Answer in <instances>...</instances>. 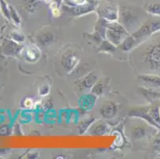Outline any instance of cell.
Here are the masks:
<instances>
[{"mask_svg": "<svg viewBox=\"0 0 160 159\" xmlns=\"http://www.w3.org/2000/svg\"><path fill=\"white\" fill-rule=\"evenodd\" d=\"M27 56L30 61H37L40 57V51L36 49V47H33L27 50Z\"/></svg>", "mask_w": 160, "mask_h": 159, "instance_id": "cell-7", "label": "cell"}, {"mask_svg": "<svg viewBox=\"0 0 160 159\" xmlns=\"http://www.w3.org/2000/svg\"><path fill=\"white\" fill-rule=\"evenodd\" d=\"M122 18H123V23L124 26V28L127 30H131L132 28H136V24H137V17L132 15L130 12L126 11L122 14Z\"/></svg>", "mask_w": 160, "mask_h": 159, "instance_id": "cell-5", "label": "cell"}, {"mask_svg": "<svg viewBox=\"0 0 160 159\" xmlns=\"http://www.w3.org/2000/svg\"><path fill=\"white\" fill-rule=\"evenodd\" d=\"M139 61L142 65L151 70H160V42L149 44L142 50Z\"/></svg>", "mask_w": 160, "mask_h": 159, "instance_id": "cell-1", "label": "cell"}, {"mask_svg": "<svg viewBox=\"0 0 160 159\" xmlns=\"http://www.w3.org/2000/svg\"><path fill=\"white\" fill-rule=\"evenodd\" d=\"M148 11L155 15H160V4H151L148 6Z\"/></svg>", "mask_w": 160, "mask_h": 159, "instance_id": "cell-8", "label": "cell"}, {"mask_svg": "<svg viewBox=\"0 0 160 159\" xmlns=\"http://www.w3.org/2000/svg\"><path fill=\"white\" fill-rule=\"evenodd\" d=\"M139 79L146 84L148 87L160 88V77L154 75H141Z\"/></svg>", "mask_w": 160, "mask_h": 159, "instance_id": "cell-4", "label": "cell"}, {"mask_svg": "<svg viewBox=\"0 0 160 159\" xmlns=\"http://www.w3.org/2000/svg\"><path fill=\"white\" fill-rule=\"evenodd\" d=\"M154 146H155V147L157 149V150H159L160 149V137H158V138H157L156 139H155V141L154 142Z\"/></svg>", "mask_w": 160, "mask_h": 159, "instance_id": "cell-11", "label": "cell"}, {"mask_svg": "<svg viewBox=\"0 0 160 159\" xmlns=\"http://www.w3.org/2000/svg\"><path fill=\"white\" fill-rule=\"evenodd\" d=\"M141 93L147 98V100L152 101L156 99H160V93L158 92L155 91L152 87H141Z\"/></svg>", "mask_w": 160, "mask_h": 159, "instance_id": "cell-6", "label": "cell"}, {"mask_svg": "<svg viewBox=\"0 0 160 159\" xmlns=\"http://www.w3.org/2000/svg\"><path fill=\"white\" fill-rule=\"evenodd\" d=\"M78 59L79 58L77 53H73L72 51H68L62 57V65L66 71H69L72 69L78 64Z\"/></svg>", "mask_w": 160, "mask_h": 159, "instance_id": "cell-3", "label": "cell"}, {"mask_svg": "<svg viewBox=\"0 0 160 159\" xmlns=\"http://www.w3.org/2000/svg\"><path fill=\"white\" fill-rule=\"evenodd\" d=\"M159 113H160V108H159Z\"/></svg>", "mask_w": 160, "mask_h": 159, "instance_id": "cell-12", "label": "cell"}, {"mask_svg": "<svg viewBox=\"0 0 160 159\" xmlns=\"http://www.w3.org/2000/svg\"><path fill=\"white\" fill-rule=\"evenodd\" d=\"M127 31L122 25L118 23H112L108 26L107 30V37L109 42L115 45L123 43L127 38Z\"/></svg>", "mask_w": 160, "mask_h": 159, "instance_id": "cell-2", "label": "cell"}, {"mask_svg": "<svg viewBox=\"0 0 160 159\" xmlns=\"http://www.w3.org/2000/svg\"><path fill=\"white\" fill-rule=\"evenodd\" d=\"M53 41V35L52 34H45L43 35L42 38H41V42L43 44V45H48V44L51 43V42Z\"/></svg>", "mask_w": 160, "mask_h": 159, "instance_id": "cell-10", "label": "cell"}, {"mask_svg": "<svg viewBox=\"0 0 160 159\" xmlns=\"http://www.w3.org/2000/svg\"><path fill=\"white\" fill-rule=\"evenodd\" d=\"M145 131L143 128L137 127L133 131V136L135 138H140L144 136Z\"/></svg>", "mask_w": 160, "mask_h": 159, "instance_id": "cell-9", "label": "cell"}]
</instances>
